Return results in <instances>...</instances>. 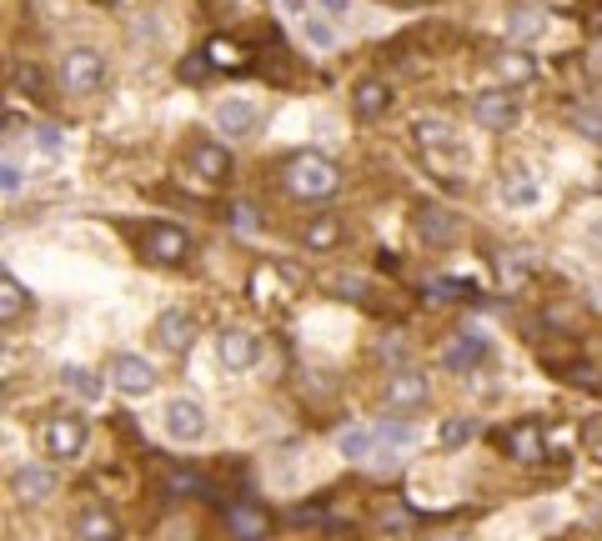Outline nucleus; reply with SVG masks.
Returning a JSON list of instances; mask_svg holds the SVG:
<instances>
[{
	"label": "nucleus",
	"mask_w": 602,
	"mask_h": 541,
	"mask_svg": "<svg viewBox=\"0 0 602 541\" xmlns=\"http://www.w3.org/2000/svg\"><path fill=\"white\" fill-rule=\"evenodd\" d=\"M116 516L111 511H101V506H81L76 511V536L81 541H116Z\"/></svg>",
	"instance_id": "nucleus-19"
},
{
	"label": "nucleus",
	"mask_w": 602,
	"mask_h": 541,
	"mask_svg": "<svg viewBox=\"0 0 602 541\" xmlns=\"http://www.w3.org/2000/svg\"><path fill=\"white\" fill-rule=\"evenodd\" d=\"M582 241H587V251H592V256H602V216H592V221H587Z\"/></svg>",
	"instance_id": "nucleus-37"
},
{
	"label": "nucleus",
	"mask_w": 602,
	"mask_h": 541,
	"mask_svg": "<svg viewBox=\"0 0 602 541\" xmlns=\"http://www.w3.org/2000/svg\"><path fill=\"white\" fill-rule=\"evenodd\" d=\"M507 36H522V41H532V36H542V16H532V11H507Z\"/></svg>",
	"instance_id": "nucleus-26"
},
{
	"label": "nucleus",
	"mask_w": 602,
	"mask_h": 541,
	"mask_svg": "<svg viewBox=\"0 0 602 541\" xmlns=\"http://www.w3.org/2000/svg\"><path fill=\"white\" fill-rule=\"evenodd\" d=\"M141 256L151 266H181L191 256V236L181 226H171V221H156V226L141 231Z\"/></svg>",
	"instance_id": "nucleus-7"
},
{
	"label": "nucleus",
	"mask_w": 602,
	"mask_h": 541,
	"mask_svg": "<svg viewBox=\"0 0 602 541\" xmlns=\"http://www.w3.org/2000/svg\"><path fill=\"white\" fill-rule=\"evenodd\" d=\"M181 76H186V81H201V76H206V56H191V61L181 66Z\"/></svg>",
	"instance_id": "nucleus-38"
},
{
	"label": "nucleus",
	"mask_w": 602,
	"mask_h": 541,
	"mask_svg": "<svg viewBox=\"0 0 602 541\" xmlns=\"http://www.w3.org/2000/svg\"><path fill=\"white\" fill-rule=\"evenodd\" d=\"M106 76H111V66H106V56H101L96 46H76V51H66V61H61V86H66L71 96H96V91H106Z\"/></svg>",
	"instance_id": "nucleus-4"
},
{
	"label": "nucleus",
	"mask_w": 602,
	"mask_h": 541,
	"mask_svg": "<svg viewBox=\"0 0 602 541\" xmlns=\"http://www.w3.org/2000/svg\"><path fill=\"white\" fill-rule=\"evenodd\" d=\"M216 131H226V136H256V126H261V111H256V101H241V96H231V101H221L216 106Z\"/></svg>",
	"instance_id": "nucleus-13"
},
{
	"label": "nucleus",
	"mask_w": 602,
	"mask_h": 541,
	"mask_svg": "<svg viewBox=\"0 0 602 541\" xmlns=\"http://www.w3.org/2000/svg\"><path fill=\"white\" fill-rule=\"evenodd\" d=\"M301 31H307V41H312V46H322V51H332V46H337V31H332L322 16H301Z\"/></svg>",
	"instance_id": "nucleus-27"
},
{
	"label": "nucleus",
	"mask_w": 602,
	"mask_h": 541,
	"mask_svg": "<svg viewBox=\"0 0 602 541\" xmlns=\"http://www.w3.org/2000/svg\"><path fill=\"white\" fill-rule=\"evenodd\" d=\"M487 71H492V81H502V86H522V81H532L537 61L512 46V51H492V56H487Z\"/></svg>",
	"instance_id": "nucleus-16"
},
{
	"label": "nucleus",
	"mask_w": 602,
	"mask_h": 541,
	"mask_svg": "<svg viewBox=\"0 0 602 541\" xmlns=\"http://www.w3.org/2000/svg\"><path fill=\"white\" fill-rule=\"evenodd\" d=\"M36 151H46V156L61 151V131L56 126H36Z\"/></svg>",
	"instance_id": "nucleus-36"
},
{
	"label": "nucleus",
	"mask_w": 602,
	"mask_h": 541,
	"mask_svg": "<svg viewBox=\"0 0 602 541\" xmlns=\"http://www.w3.org/2000/svg\"><path fill=\"white\" fill-rule=\"evenodd\" d=\"M61 386H66L76 401H86V406H96V401L106 396V381H101L91 366H81V361H66V366H61Z\"/></svg>",
	"instance_id": "nucleus-17"
},
{
	"label": "nucleus",
	"mask_w": 602,
	"mask_h": 541,
	"mask_svg": "<svg viewBox=\"0 0 602 541\" xmlns=\"http://www.w3.org/2000/svg\"><path fill=\"white\" fill-rule=\"evenodd\" d=\"M437 436H442V451H452V446L472 441V436H477V426H472V421H447V426H442Z\"/></svg>",
	"instance_id": "nucleus-29"
},
{
	"label": "nucleus",
	"mask_w": 602,
	"mask_h": 541,
	"mask_svg": "<svg viewBox=\"0 0 602 541\" xmlns=\"http://www.w3.org/2000/svg\"><path fill=\"white\" fill-rule=\"evenodd\" d=\"M211 61H216V66H241V51H236L231 41H216V46H211Z\"/></svg>",
	"instance_id": "nucleus-35"
},
{
	"label": "nucleus",
	"mask_w": 602,
	"mask_h": 541,
	"mask_svg": "<svg viewBox=\"0 0 602 541\" xmlns=\"http://www.w3.org/2000/svg\"><path fill=\"white\" fill-rule=\"evenodd\" d=\"M151 341H156L166 356H186V351L196 346V321H191V311H161Z\"/></svg>",
	"instance_id": "nucleus-8"
},
{
	"label": "nucleus",
	"mask_w": 602,
	"mask_h": 541,
	"mask_svg": "<svg viewBox=\"0 0 602 541\" xmlns=\"http://www.w3.org/2000/svg\"><path fill=\"white\" fill-rule=\"evenodd\" d=\"M427 401H432V386H427L422 371H412V366L392 371V381H387V406L392 411H427Z\"/></svg>",
	"instance_id": "nucleus-9"
},
{
	"label": "nucleus",
	"mask_w": 602,
	"mask_h": 541,
	"mask_svg": "<svg viewBox=\"0 0 602 541\" xmlns=\"http://www.w3.org/2000/svg\"><path fill=\"white\" fill-rule=\"evenodd\" d=\"M352 106H357V116H362V121H377V116L392 106V91H387L382 81H357V91H352Z\"/></svg>",
	"instance_id": "nucleus-20"
},
{
	"label": "nucleus",
	"mask_w": 602,
	"mask_h": 541,
	"mask_svg": "<svg viewBox=\"0 0 602 541\" xmlns=\"http://www.w3.org/2000/svg\"><path fill=\"white\" fill-rule=\"evenodd\" d=\"M86 446H91V426L81 411H56L41 421V451L51 461H76Z\"/></svg>",
	"instance_id": "nucleus-2"
},
{
	"label": "nucleus",
	"mask_w": 602,
	"mask_h": 541,
	"mask_svg": "<svg viewBox=\"0 0 602 541\" xmlns=\"http://www.w3.org/2000/svg\"><path fill=\"white\" fill-rule=\"evenodd\" d=\"M281 186H286V196H296V201H322V196H332V191L342 186V171H337L327 156H291V161L281 166Z\"/></svg>",
	"instance_id": "nucleus-1"
},
{
	"label": "nucleus",
	"mask_w": 602,
	"mask_h": 541,
	"mask_svg": "<svg viewBox=\"0 0 602 541\" xmlns=\"http://www.w3.org/2000/svg\"><path fill=\"white\" fill-rule=\"evenodd\" d=\"M507 441H512V456H537V426H512Z\"/></svg>",
	"instance_id": "nucleus-30"
},
{
	"label": "nucleus",
	"mask_w": 602,
	"mask_h": 541,
	"mask_svg": "<svg viewBox=\"0 0 602 541\" xmlns=\"http://www.w3.org/2000/svg\"><path fill=\"white\" fill-rule=\"evenodd\" d=\"M337 241H342V221L337 216H317L307 231H301V246H307V251H327Z\"/></svg>",
	"instance_id": "nucleus-24"
},
{
	"label": "nucleus",
	"mask_w": 602,
	"mask_h": 541,
	"mask_svg": "<svg viewBox=\"0 0 602 541\" xmlns=\"http://www.w3.org/2000/svg\"><path fill=\"white\" fill-rule=\"evenodd\" d=\"M412 226H417V236H422L427 246H452V241L462 236L457 216H452V211H437V206H422V211L412 216Z\"/></svg>",
	"instance_id": "nucleus-14"
},
{
	"label": "nucleus",
	"mask_w": 602,
	"mask_h": 541,
	"mask_svg": "<svg viewBox=\"0 0 602 541\" xmlns=\"http://www.w3.org/2000/svg\"><path fill=\"white\" fill-rule=\"evenodd\" d=\"M377 436H382L387 446H412V441H417V426H407V421H382Z\"/></svg>",
	"instance_id": "nucleus-28"
},
{
	"label": "nucleus",
	"mask_w": 602,
	"mask_h": 541,
	"mask_svg": "<svg viewBox=\"0 0 602 541\" xmlns=\"http://www.w3.org/2000/svg\"><path fill=\"white\" fill-rule=\"evenodd\" d=\"M522 121V101L512 96V91H487V96H477V126L482 131H507V126H517Z\"/></svg>",
	"instance_id": "nucleus-12"
},
{
	"label": "nucleus",
	"mask_w": 602,
	"mask_h": 541,
	"mask_svg": "<svg viewBox=\"0 0 602 541\" xmlns=\"http://www.w3.org/2000/svg\"><path fill=\"white\" fill-rule=\"evenodd\" d=\"M231 526H236V536H241V541H261V536L271 531V516H266L261 506L241 501V506L231 511Z\"/></svg>",
	"instance_id": "nucleus-23"
},
{
	"label": "nucleus",
	"mask_w": 602,
	"mask_h": 541,
	"mask_svg": "<svg viewBox=\"0 0 602 541\" xmlns=\"http://www.w3.org/2000/svg\"><path fill=\"white\" fill-rule=\"evenodd\" d=\"M11 491H16L26 506H36V501H51L56 476H51L41 461H31V466H16V471H11Z\"/></svg>",
	"instance_id": "nucleus-15"
},
{
	"label": "nucleus",
	"mask_w": 602,
	"mask_h": 541,
	"mask_svg": "<svg viewBox=\"0 0 602 541\" xmlns=\"http://www.w3.org/2000/svg\"><path fill=\"white\" fill-rule=\"evenodd\" d=\"M191 161H196V171H201L206 181H226V176H231V151L216 146V141H201Z\"/></svg>",
	"instance_id": "nucleus-21"
},
{
	"label": "nucleus",
	"mask_w": 602,
	"mask_h": 541,
	"mask_svg": "<svg viewBox=\"0 0 602 541\" xmlns=\"http://www.w3.org/2000/svg\"><path fill=\"white\" fill-rule=\"evenodd\" d=\"M216 356H221L226 371L241 376V371H256L266 361V341L246 326H226V331H216Z\"/></svg>",
	"instance_id": "nucleus-5"
},
{
	"label": "nucleus",
	"mask_w": 602,
	"mask_h": 541,
	"mask_svg": "<svg viewBox=\"0 0 602 541\" xmlns=\"http://www.w3.org/2000/svg\"><path fill=\"white\" fill-rule=\"evenodd\" d=\"M16 86H21L26 96H41V91H46V76H36V66H21V71H16Z\"/></svg>",
	"instance_id": "nucleus-34"
},
{
	"label": "nucleus",
	"mask_w": 602,
	"mask_h": 541,
	"mask_svg": "<svg viewBox=\"0 0 602 541\" xmlns=\"http://www.w3.org/2000/svg\"><path fill=\"white\" fill-rule=\"evenodd\" d=\"M497 191H502V206H512V211H532L542 201V181H537L532 166H507Z\"/></svg>",
	"instance_id": "nucleus-10"
},
{
	"label": "nucleus",
	"mask_w": 602,
	"mask_h": 541,
	"mask_svg": "<svg viewBox=\"0 0 602 541\" xmlns=\"http://www.w3.org/2000/svg\"><path fill=\"white\" fill-rule=\"evenodd\" d=\"M417 146H422L427 156H437V161L447 156V161H452L457 171H462V166L472 161V151H467V146H462V141L452 136V126H447V121H442V126H437V121H422V126H417Z\"/></svg>",
	"instance_id": "nucleus-11"
},
{
	"label": "nucleus",
	"mask_w": 602,
	"mask_h": 541,
	"mask_svg": "<svg viewBox=\"0 0 602 541\" xmlns=\"http://www.w3.org/2000/svg\"><path fill=\"white\" fill-rule=\"evenodd\" d=\"M572 126H577L592 146H602V116H597V111H587V106H582V111H572Z\"/></svg>",
	"instance_id": "nucleus-31"
},
{
	"label": "nucleus",
	"mask_w": 602,
	"mask_h": 541,
	"mask_svg": "<svg viewBox=\"0 0 602 541\" xmlns=\"http://www.w3.org/2000/svg\"><path fill=\"white\" fill-rule=\"evenodd\" d=\"M377 446H382L377 426H352V431H342V441H337V451H342L347 461H372Z\"/></svg>",
	"instance_id": "nucleus-22"
},
{
	"label": "nucleus",
	"mask_w": 602,
	"mask_h": 541,
	"mask_svg": "<svg viewBox=\"0 0 602 541\" xmlns=\"http://www.w3.org/2000/svg\"><path fill=\"white\" fill-rule=\"evenodd\" d=\"M161 431H166V441H176V446L206 441V431H211L206 401H196V396H171V401L161 406Z\"/></svg>",
	"instance_id": "nucleus-3"
},
{
	"label": "nucleus",
	"mask_w": 602,
	"mask_h": 541,
	"mask_svg": "<svg viewBox=\"0 0 602 541\" xmlns=\"http://www.w3.org/2000/svg\"><path fill=\"white\" fill-rule=\"evenodd\" d=\"M492 356V346L482 341V336H457V341H447L442 346V366L447 371H467V366H482Z\"/></svg>",
	"instance_id": "nucleus-18"
},
{
	"label": "nucleus",
	"mask_w": 602,
	"mask_h": 541,
	"mask_svg": "<svg viewBox=\"0 0 602 541\" xmlns=\"http://www.w3.org/2000/svg\"><path fill=\"white\" fill-rule=\"evenodd\" d=\"M312 6H317L327 21H352V16H357V6H352V0H312Z\"/></svg>",
	"instance_id": "nucleus-32"
},
{
	"label": "nucleus",
	"mask_w": 602,
	"mask_h": 541,
	"mask_svg": "<svg viewBox=\"0 0 602 541\" xmlns=\"http://www.w3.org/2000/svg\"><path fill=\"white\" fill-rule=\"evenodd\" d=\"M111 386H116L121 396H151V391L161 386V371H156V361L141 356V351H116V356H111Z\"/></svg>",
	"instance_id": "nucleus-6"
},
{
	"label": "nucleus",
	"mask_w": 602,
	"mask_h": 541,
	"mask_svg": "<svg viewBox=\"0 0 602 541\" xmlns=\"http://www.w3.org/2000/svg\"><path fill=\"white\" fill-rule=\"evenodd\" d=\"M31 306V296H26V286L16 281V276H6V281H0V321H21V311Z\"/></svg>",
	"instance_id": "nucleus-25"
},
{
	"label": "nucleus",
	"mask_w": 602,
	"mask_h": 541,
	"mask_svg": "<svg viewBox=\"0 0 602 541\" xmlns=\"http://www.w3.org/2000/svg\"><path fill=\"white\" fill-rule=\"evenodd\" d=\"M0 191H6V196L21 191V161L16 156H6V166H0Z\"/></svg>",
	"instance_id": "nucleus-33"
}]
</instances>
